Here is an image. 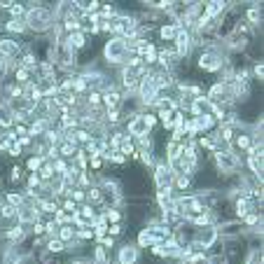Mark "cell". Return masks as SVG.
<instances>
[{"label":"cell","instance_id":"obj_1","mask_svg":"<svg viewBox=\"0 0 264 264\" xmlns=\"http://www.w3.org/2000/svg\"><path fill=\"white\" fill-rule=\"evenodd\" d=\"M24 21H26V28H28V35L45 37L52 31V26H54L52 5H45V3H26Z\"/></svg>","mask_w":264,"mask_h":264},{"label":"cell","instance_id":"obj_2","mask_svg":"<svg viewBox=\"0 0 264 264\" xmlns=\"http://www.w3.org/2000/svg\"><path fill=\"white\" fill-rule=\"evenodd\" d=\"M208 161H210V166H213V171L220 175V180L229 178V175H234V173H239L241 168H243V157L236 154L234 150L208 154Z\"/></svg>","mask_w":264,"mask_h":264},{"label":"cell","instance_id":"obj_3","mask_svg":"<svg viewBox=\"0 0 264 264\" xmlns=\"http://www.w3.org/2000/svg\"><path fill=\"white\" fill-rule=\"evenodd\" d=\"M131 52L124 42V37H105L101 45V61L105 68H122L124 59Z\"/></svg>","mask_w":264,"mask_h":264},{"label":"cell","instance_id":"obj_4","mask_svg":"<svg viewBox=\"0 0 264 264\" xmlns=\"http://www.w3.org/2000/svg\"><path fill=\"white\" fill-rule=\"evenodd\" d=\"M190 243L194 246V250L203 252H217L220 250V236H217V225H203V227H192Z\"/></svg>","mask_w":264,"mask_h":264},{"label":"cell","instance_id":"obj_5","mask_svg":"<svg viewBox=\"0 0 264 264\" xmlns=\"http://www.w3.org/2000/svg\"><path fill=\"white\" fill-rule=\"evenodd\" d=\"M143 250L131 241H124V243H117L115 250L110 252V262L115 264H141Z\"/></svg>","mask_w":264,"mask_h":264},{"label":"cell","instance_id":"obj_6","mask_svg":"<svg viewBox=\"0 0 264 264\" xmlns=\"http://www.w3.org/2000/svg\"><path fill=\"white\" fill-rule=\"evenodd\" d=\"M152 171V185L154 190H164V187H171L173 183V171L171 166L166 164L161 157H157V161H154V166L150 168Z\"/></svg>","mask_w":264,"mask_h":264},{"label":"cell","instance_id":"obj_7","mask_svg":"<svg viewBox=\"0 0 264 264\" xmlns=\"http://www.w3.org/2000/svg\"><path fill=\"white\" fill-rule=\"evenodd\" d=\"M217 236H220V241L241 239V236H246V227L241 220H222L217 222Z\"/></svg>","mask_w":264,"mask_h":264},{"label":"cell","instance_id":"obj_8","mask_svg":"<svg viewBox=\"0 0 264 264\" xmlns=\"http://www.w3.org/2000/svg\"><path fill=\"white\" fill-rule=\"evenodd\" d=\"M37 220H45L42 213H40V208H37L33 201H24L21 206L17 208V222L19 225H26V227H31L33 222Z\"/></svg>","mask_w":264,"mask_h":264},{"label":"cell","instance_id":"obj_9","mask_svg":"<svg viewBox=\"0 0 264 264\" xmlns=\"http://www.w3.org/2000/svg\"><path fill=\"white\" fill-rule=\"evenodd\" d=\"M262 14H264V7L262 3H250V5L243 7V21H246L250 28H255V31H262Z\"/></svg>","mask_w":264,"mask_h":264},{"label":"cell","instance_id":"obj_10","mask_svg":"<svg viewBox=\"0 0 264 264\" xmlns=\"http://www.w3.org/2000/svg\"><path fill=\"white\" fill-rule=\"evenodd\" d=\"M134 243L141 248V250H148V248H152V246H159L161 239H159V234L154 232V227H141L136 232Z\"/></svg>","mask_w":264,"mask_h":264},{"label":"cell","instance_id":"obj_11","mask_svg":"<svg viewBox=\"0 0 264 264\" xmlns=\"http://www.w3.org/2000/svg\"><path fill=\"white\" fill-rule=\"evenodd\" d=\"M124 131H126L131 138H138V136L152 134V129L148 126V122H145V115H143V112H138V115L131 117L129 122L124 124Z\"/></svg>","mask_w":264,"mask_h":264},{"label":"cell","instance_id":"obj_12","mask_svg":"<svg viewBox=\"0 0 264 264\" xmlns=\"http://www.w3.org/2000/svg\"><path fill=\"white\" fill-rule=\"evenodd\" d=\"M19 54H21V40L0 35V56H3V59H14V56H19Z\"/></svg>","mask_w":264,"mask_h":264},{"label":"cell","instance_id":"obj_13","mask_svg":"<svg viewBox=\"0 0 264 264\" xmlns=\"http://www.w3.org/2000/svg\"><path fill=\"white\" fill-rule=\"evenodd\" d=\"M24 183H26V168L19 161H12L7 166V185L14 190V187H24Z\"/></svg>","mask_w":264,"mask_h":264},{"label":"cell","instance_id":"obj_14","mask_svg":"<svg viewBox=\"0 0 264 264\" xmlns=\"http://www.w3.org/2000/svg\"><path fill=\"white\" fill-rule=\"evenodd\" d=\"M5 35L7 37H26L28 28H26L24 19H7L5 21Z\"/></svg>","mask_w":264,"mask_h":264},{"label":"cell","instance_id":"obj_15","mask_svg":"<svg viewBox=\"0 0 264 264\" xmlns=\"http://www.w3.org/2000/svg\"><path fill=\"white\" fill-rule=\"evenodd\" d=\"M227 10H229V3H220V0L203 3V14H206L208 19H222Z\"/></svg>","mask_w":264,"mask_h":264},{"label":"cell","instance_id":"obj_16","mask_svg":"<svg viewBox=\"0 0 264 264\" xmlns=\"http://www.w3.org/2000/svg\"><path fill=\"white\" fill-rule=\"evenodd\" d=\"M47 129H52V124L45 117H33L31 122H28V136L31 138H42Z\"/></svg>","mask_w":264,"mask_h":264},{"label":"cell","instance_id":"obj_17","mask_svg":"<svg viewBox=\"0 0 264 264\" xmlns=\"http://www.w3.org/2000/svg\"><path fill=\"white\" fill-rule=\"evenodd\" d=\"M206 112H208V99H206V96H201V99H192L187 117H199V115H206Z\"/></svg>","mask_w":264,"mask_h":264},{"label":"cell","instance_id":"obj_18","mask_svg":"<svg viewBox=\"0 0 264 264\" xmlns=\"http://www.w3.org/2000/svg\"><path fill=\"white\" fill-rule=\"evenodd\" d=\"M194 122H197V126H199V134H210V131H215V126H217V122L213 119V115H199V117H194Z\"/></svg>","mask_w":264,"mask_h":264},{"label":"cell","instance_id":"obj_19","mask_svg":"<svg viewBox=\"0 0 264 264\" xmlns=\"http://www.w3.org/2000/svg\"><path fill=\"white\" fill-rule=\"evenodd\" d=\"M35 206L40 208L42 217H52V215L59 210V201H56V199H37Z\"/></svg>","mask_w":264,"mask_h":264},{"label":"cell","instance_id":"obj_20","mask_svg":"<svg viewBox=\"0 0 264 264\" xmlns=\"http://www.w3.org/2000/svg\"><path fill=\"white\" fill-rule=\"evenodd\" d=\"M89 257H92L94 264H108V262H110V252L105 250L103 246H99V243H94L92 252H89Z\"/></svg>","mask_w":264,"mask_h":264},{"label":"cell","instance_id":"obj_21","mask_svg":"<svg viewBox=\"0 0 264 264\" xmlns=\"http://www.w3.org/2000/svg\"><path fill=\"white\" fill-rule=\"evenodd\" d=\"M14 126V117H12V110L7 103H0V131L5 129H12Z\"/></svg>","mask_w":264,"mask_h":264},{"label":"cell","instance_id":"obj_22","mask_svg":"<svg viewBox=\"0 0 264 264\" xmlns=\"http://www.w3.org/2000/svg\"><path fill=\"white\" fill-rule=\"evenodd\" d=\"M45 250L52 252L54 257H59V255H66V243H63L61 239H47V243H45Z\"/></svg>","mask_w":264,"mask_h":264},{"label":"cell","instance_id":"obj_23","mask_svg":"<svg viewBox=\"0 0 264 264\" xmlns=\"http://www.w3.org/2000/svg\"><path fill=\"white\" fill-rule=\"evenodd\" d=\"M3 201L12 203V206H17V208H19L26 199H24V192H21V190H7V192H3Z\"/></svg>","mask_w":264,"mask_h":264},{"label":"cell","instance_id":"obj_24","mask_svg":"<svg viewBox=\"0 0 264 264\" xmlns=\"http://www.w3.org/2000/svg\"><path fill=\"white\" fill-rule=\"evenodd\" d=\"M0 220H10V222H17V206L7 201H0Z\"/></svg>","mask_w":264,"mask_h":264},{"label":"cell","instance_id":"obj_25","mask_svg":"<svg viewBox=\"0 0 264 264\" xmlns=\"http://www.w3.org/2000/svg\"><path fill=\"white\" fill-rule=\"evenodd\" d=\"M61 31H63V35H70V33L80 31V19L75 17V14H70L68 19H63V21H61Z\"/></svg>","mask_w":264,"mask_h":264},{"label":"cell","instance_id":"obj_26","mask_svg":"<svg viewBox=\"0 0 264 264\" xmlns=\"http://www.w3.org/2000/svg\"><path fill=\"white\" fill-rule=\"evenodd\" d=\"M75 152H77V145H75V143H68V141L59 143V154H61V159L70 161L75 157Z\"/></svg>","mask_w":264,"mask_h":264},{"label":"cell","instance_id":"obj_27","mask_svg":"<svg viewBox=\"0 0 264 264\" xmlns=\"http://www.w3.org/2000/svg\"><path fill=\"white\" fill-rule=\"evenodd\" d=\"M7 19H24L26 17V3H12L5 12Z\"/></svg>","mask_w":264,"mask_h":264},{"label":"cell","instance_id":"obj_28","mask_svg":"<svg viewBox=\"0 0 264 264\" xmlns=\"http://www.w3.org/2000/svg\"><path fill=\"white\" fill-rule=\"evenodd\" d=\"M77 215H80L82 220H86L89 225H92L94 220H96V215H99V210L94 208V206H89V203H82L80 208H77Z\"/></svg>","mask_w":264,"mask_h":264},{"label":"cell","instance_id":"obj_29","mask_svg":"<svg viewBox=\"0 0 264 264\" xmlns=\"http://www.w3.org/2000/svg\"><path fill=\"white\" fill-rule=\"evenodd\" d=\"M103 215H105V222H108V225L124 222V210H122V208H105Z\"/></svg>","mask_w":264,"mask_h":264},{"label":"cell","instance_id":"obj_30","mask_svg":"<svg viewBox=\"0 0 264 264\" xmlns=\"http://www.w3.org/2000/svg\"><path fill=\"white\" fill-rule=\"evenodd\" d=\"M42 164H45V157H35V154H28V159H26L24 168H26V173H37Z\"/></svg>","mask_w":264,"mask_h":264},{"label":"cell","instance_id":"obj_31","mask_svg":"<svg viewBox=\"0 0 264 264\" xmlns=\"http://www.w3.org/2000/svg\"><path fill=\"white\" fill-rule=\"evenodd\" d=\"M10 77H12V80H14V82H17V84H21V86H24V84H26V82H31V80H33V75H31V73H28V70H26V68H24V66H19V68H17V70H14V73H12V75H10Z\"/></svg>","mask_w":264,"mask_h":264},{"label":"cell","instance_id":"obj_32","mask_svg":"<svg viewBox=\"0 0 264 264\" xmlns=\"http://www.w3.org/2000/svg\"><path fill=\"white\" fill-rule=\"evenodd\" d=\"M250 77H252V82H259V84H262V80H264V63L262 61L250 63Z\"/></svg>","mask_w":264,"mask_h":264},{"label":"cell","instance_id":"obj_33","mask_svg":"<svg viewBox=\"0 0 264 264\" xmlns=\"http://www.w3.org/2000/svg\"><path fill=\"white\" fill-rule=\"evenodd\" d=\"M37 175H40V180L42 183H50L52 178H54V166H52V161L45 159V164L40 166V171H37Z\"/></svg>","mask_w":264,"mask_h":264},{"label":"cell","instance_id":"obj_34","mask_svg":"<svg viewBox=\"0 0 264 264\" xmlns=\"http://www.w3.org/2000/svg\"><path fill=\"white\" fill-rule=\"evenodd\" d=\"M56 239H61L63 243L73 241L75 239V227L73 225H61V227H59V234H56Z\"/></svg>","mask_w":264,"mask_h":264},{"label":"cell","instance_id":"obj_35","mask_svg":"<svg viewBox=\"0 0 264 264\" xmlns=\"http://www.w3.org/2000/svg\"><path fill=\"white\" fill-rule=\"evenodd\" d=\"M243 227H255V225H262V210H252V213H248L246 217H243Z\"/></svg>","mask_w":264,"mask_h":264},{"label":"cell","instance_id":"obj_36","mask_svg":"<svg viewBox=\"0 0 264 264\" xmlns=\"http://www.w3.org/2000/svg\"><path fill=\"white\" fill-rule=\"evenodd\" d=\"M66 197L73 199V201L77 203V208H80L82 203H86V190H77V187H73V190H68Z\"/></svg>","mask_w":264,"mask_h":264},{"label":"cell","instance_id":"obj_37","mask_svg":"<svg viewBox=\"0 0 264 264\" xmlns=\"http://www.w3.org/2000/svg\"><path fill=\"white\" fill-rule=\"evenodd\" d=\"M59 234V225L54 222V217H45V239H56Z\"/></svg>","mask_w":264,"mask_h":264},{"label":"cell","instance_id":"obj_38","mask_svg":"<svg viewBox=\"0 0 264 264\" xmlns=\"http://www.w3.org/2000/svg\"><path fill=\"white\" fill-rule=\"evenodd\" d=\"M124 234H126V225H124V222L108 225V236H112V239H119V236H124Z\"/></svg>","mask_w":264,"mask_h":264},{"label":"cell","instance_id":"obj_39","mask_svg":"<svg viewBox=\"0 0 264 264\" xmlns=\"http://www.w3.org/2000/svg\"><path fill=\"white\" fill-rule=\"evenodd\" d=\"M52 217H54V222H56V225H59V227H61V225H73V215H68V213H63L61 208L56 210V213L52 215Z\"/></svg>","mask_w":264,"mask_h":264},{"label":"cell","instance_id":"obj_40","mask_svg":"<svg viewBox=\"0 0 264 264\" xmlns=\"http://www.w3.org/2000/svg\"><path fill=\"white\" fill-rule=\"evenodd\" d=\"M26 187H33V190H35V187H40V185H42V180H40V175H37V173H26Z\"/></svg>","mask_w":264,"mask_h":264},{"label":"cell","instance_id":"obj_41","mask_svg":"<svg viewBox=\"0 0 264 264\" xmlns=\"http://www.w3.org/2000/svg\"><path fill=\"white\" fill-rule=\"evenodd\" d=\"M117 243H119V241H117V239H112V236H103V239L99 241V246H103L108 252H112V250H115V246H117Z\"/></svg>","mask_w":264,"mask_h":264},{"label":"cell","instance_id":"obj_42","mask_svg":"<svg viewBox=\"0 0 264 264\" xmlns=\"http://www.w3.org/2000/svg\"><path fill=\"white\" fill-rule=\"evenodd\" d=\"M68 164H70V161L61 159V157H59V159H56V161H52V166H54V173H59V175H63V173L68 171Z\"/></svg>","mask_w":264,"mask_h":264},{"label":"cell","instance_id":"obj_43","mask_svg":"<svg viewBox=\"0 0 264 264\" xmlns=\"http://www.w3.org/2000/svg\"><path fill=\"white\" fill-rule=\"evenodd\" d=\"M59 264H94L89 255H80V257H68L66 262H59Z\"/></svg>","mask_w":264,"mask_h":264},{"label":"cell","instance_id":"obj_44","mask_svg":"<svg viewBox=\"0 0 264 264\" xmlns=\"http://www.w3.org/2000/svg\"><path fill=\"white\" fill-rule=\"evenodd\" d=\"M17 143L21 145V150H24V152H28V150H31V145H33V138H31V136H19Z\"/></svg>","mask_w":264,"mask_h":264},{"label":"cell","instance_id":"obj_45","mask_svg":"<svg viewBox=\"0 0 264 264\" xmlns=\"http://www.w3.org/2000/svg\"><path fill=\"white\" fill-rule=\"evenodd\" d=\"M143 115H145V122H148V126H150V129H157V124H159V122H157V115H154V112H143Z\"/></svg>","mask_w":264,"mask_h":264},{"label":"cell","instance_id":"obj_46","mask_svg":"<svg viewBox=\"0 0 264 264\" xmlns=\"http://www.w3.org/2000/svg\"><path fill=\"white\" fill-rule=\"evenodd\" d=\"M108 264H115V262H108Z\"/></svg>","mask_w":264,"mask_h":264}]
</instances>
